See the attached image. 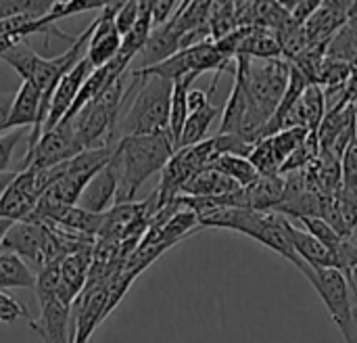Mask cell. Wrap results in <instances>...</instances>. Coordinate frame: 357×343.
Returning a JSON list of instances; mask_svg holds the SVG:
<instances>
[{
    "mask_svg": "<svg viewBox=\"0 0 357 343\" xmlns=\"http://www.w3.org/2000/svg\"><path fill=\"white\" fill-rule=\"evenodd\" d=\"M234 75L241 78L249 105L241 136L249 138L251 143H259V132L276 113V107L287 90L291 63L282 59L257 61L236 57Z\"/></svg>",
    "mask_w": 357,
    "mask_h": 343,
    "instance_id": "obj_1",
    "label": "cell"
},
{
    "mask_svg": "<svg viewBox=\"0 0 357 343\" xmlns=\"http://www.w3.org/2000/svg\"><path fill=\"white\" fill-rule=\"evenodd\" d=\"M176 153L169 132L149 134V136H123L115 143L109 166L117 178L115 205L132 203L140 187Z\"/></svg>",
    "mask_w": 357,
    "mask_h": 343,
    "instance_id": "obj_2",
    "label": "cell"
},
{
    "mask_svg": "<svg viewBox=\"0 0 357 343\" xmlns=\"http://www.w3.org/2000/svg\"><path fill=\"white\" fill-rule=\"evenodd\" d=\"M132 75V73H130ZM174 82L159 75H132L117 119L115 138L169 132Z\"/></svg>",
    "mask_w": 357,
    "mask_h": 343,
    "instance_id": "obj_3",
    "label": "cell"
},
{
    "mask_svg": "<svg viewBox=\"0 0 357 343\" xmlns=\"http://www.w3.org/2000/svg\"><path fill=\"white\" fill-rule=\"evenodd\" d=\"M126 75L128 73L115 78L102 90V94H98L88 107H84L75 117L69 119L73 124L84 149L113 147L117 143L115 128H117V119H119L126 90H128Z\"/></svg>",
    "mask_w": 357,
    "mask_h": 343,
    "instance_id": "obj_4",
    "label": "cell"
},
{
    "mask_svg": "<svg viewBox=\"0 0 357 343\" xmlns=\"http://www.w3.org/2000/svg\"><path fill=\"white\" fill-rule=\"evenodd\" d=\"M297 268L320 295L345 343H357V323L347 277L339 268H312L303 262H299Z\"/></svg>",
    "mask_w": 357,
    "mask_h": 343,
    "instance_id": "obj_5",
    "label": "cell"
},
{
    "mask_svg": "<svg viewBox=\"0 0 357 343\" xmlns=\"http://www.w3.org/2000/svg\"><path fill=\"white\" fill-rule=\"evenodd\" d=\"M215 157H218V151H215L213 138H207L192 147L178 149L172 155V159L165 163V168L161 170V180L155 191L159 212L167 207L169 203H174L180 197L186 182L199 172H203L205 168H209Z\"/></svg>",
    "mask_w": 357,
    "mask_h": 343,
    "instance_id": "obj_6",
    "label": "cell"
},
{
    "mask_svg": "<svg viewBox=\"0 0 357 343\" xmlns=\"http://www.w3.org/2000/svg\"><path fill=\"white\" fill-rule=\"evenodd\" d=\"M84 151L82 140L77 138V132L71 122L63 119L52 130L42 132L36 147L25 153L23 170H50L56 166H63L65 161L73 159Z\"/></svg>",
    "mask_w": 357,
    "mask_h": 343,
    "instance_id": "obj_7",
    "label": "cell"
},
{
    "mask_svg": "<svg viewBox=\"0 0 357 343\" xmlns=\"http://www.w3.org/2000/svg\"><path fill=\"white\" fill-rule=\"evenodd\" d=\"M40 316L29 321V329L44 343H71V306L63 304L54 291L36 289Z\"/></svg>",
    "mask_w": 357,
    "mask_h": 343,
    "instance_id": "obj_8",
    "label": "cell"
},
{
    "mask_svg": "<svg viewBox=\"0 0 357 343\" xmlns=\"http://www.w3.org/2000/svg\"><path fill=\"white\" fill-rule=\"evenodd\" d=\"M119 6L121 2H107V6L98 13L94 21V29L86 46V59L92 63L94 69L111 63L121 48V34L115 25V13Z\"/></svg>",
    "mask_w": 357,
    "mask_h": 343,
    "instance_id": "obj_9",
    "label": "cell"
},
{
    "mask_svg": "<svg viewBox=\"0 0 357 343\" xmlns=\"http://www.w3.org/2000/svg\"><path fill=\"white\" fill-rule=\"evenodd\" d=\"M27 126H31V132H29V138H27V151L25 153H29L36 147V143L40 140L44 122H42V96H40V90L33 84L23 82L17 88V92L13 94L6 128L17 130V128H27Z\"/></svg>",
    "mask_w": 357,
    "mask_h": 343,
    "instance_id": "obj_10",
    "label": "cell"
},
{
    "mask_svg": "<svg viewBox=\"0 0 357 343\" xmlns=\"http://www.w3.org/2000/svg\"><path fill=\"white\" fill-rule=\"evenodd\" d=\"M94 71V67H92V63L84 57L61 82H59V86H56V90H54V94H52V98H50V109H48V117H46V124H44V130L42 132H46V130H52L59 122H63L65 119V115L69 113V109L73 107V103H75V98H77V94H79V90H82V86H84V82L90 78V73Z\"/></svg>",
    "mask_w": 357,
    "mask_h": 343,
    "instance_id": "obj_11",
    "label": "cell"
},
{
    "mask_svg": "<svg viewBox=\"0 0 357 343\" xmlns=\"http://www.w3.org/2000/svg\"><path fill=\"white\" fill-rule=\"evenodd\" d=\"M90 266H92V247L75 251V254H71L59 262L56 298L63 304L73 306V302L82 295V291L88 283Z\"/></svg>",
    "mask_w": 357,
    "mask_h": 343,
    "instance_id": "obj_12",
    "label": "cell"
},
{
    "mask_svg": "<svg viewBox=\"0 0 357 343\" xmlns=\"http://www.w3.org/2000/svg\"><path fill=\"white\" fill-rule=\"evenodd\" d=\"M351 2H341V0H328L322 2L320 8L310 17V21L303 25L307 44H328V40L345 27L347 23V13H349Z\"/></svg>",
    "mask_w": 357,
    "mask_h": 343,
    "instance_id": "obj_13",
    "label": "cell"
},
{
    "mask_svg": "<svg viewBox=\"0 0 357 343\" xmlns=\"http://www.w3.org/2000/svg\"><path fill=\"white\" fill-rule=\"evenodd\" d=\"M115 195H117V178L113 168L107 163L100 172H96L90 178L75 205L94 216H105L115 207Z\"/></svg>",
    "mask_w": 357,
    "mask_h": 343,
    "instance_id": "obj_14",
    "label": "cell"
},
{
    "mask_svg": "<svg viewBox=\"0 0 357 343\" xmlns=\"http://www.w3.org/2000/svg\"><path fill=\"white\" fill-rule=\"evenodd\" d=\"M180 34L174 31V27L169 23L155 27L144 44V48L140 50V67L138 69H149L155 67L163 61H167L169 57H174L176 52H180Z\"/></svg>",
    "mask_w": 357,
    "mask_h": 343,
    "instance_id": "obj_15",
    "label": "cell"
},
{
    "mask_svg": "<svg viewBox=\"0 0 357 343\" xmlns=\"http://www.w3.org/2000/svg\"><path fill=\"white\" fill-rule=\"evenodd\" d=\"M247 207L255 212H276L284 199V176H259L253 184L245 187Z\"/></svg>",
    "mask_w": 357,
    "mask_h": 343,
    "instance_id": "obj_16",
    "label": "cell"
},
{
    "mask_svg": "<svg viewBox=\"0 0 357 343\" xmlns=\"http://www.w3.org/2000/svg\"><path fill=\"white\" fill-rule=\"evenodd\" d=\"M291 241H293V249L299 262L312 268H337L335 254L326 245H322L318 239H314L310 233L295 226L293 222H291Z\"/></svg>",
    "mask_w": 357,
    "mask_h": 343,
    "instance_id": "obj_17",
    "label": "cell"
},
{
    "mask_svg": "<svg viewBox=\"0 0 357 343\" xmlns=\"http://www.w3.org/2000/svg\"><path fill=\"white\" fill-rule=\"evenodd\" d=\"M238 187L232 178L224 176L222 172L213 170V168H205L203 172H199L197 176H192L186 187L182 189L180 195L184 197H226L236 193Z\"/></svg>",
    "mask_w": 357,
    "mask_h": 343,
    "instance_id": "obj_18",
    "label": "cell"
},
{
    "mask_svg": "<svg viewBox=\"0 0 357 343\" xmlns=\"http://www.w3.org/2000/svg\"><path fill=\"white\" fill-rule=\"evenodd\" d=\"M36 289V272L15 254H0V291Z\"/></svg>",
    "mask_w": 357,
    "mask_h": 343,
    "instance_id": "obj_19",
    "label": "cell"
},
{
    "mask_svg": "<svg viewBox=\"0 0 357 343\" xmlns=\"http://www.w3.org/2000/svg\"><path fill=\"white\" fill-rule=\"evenodd\" d=\"M280 54L282 50H280L276 34L266 27H249V34L245 36L241 50H238V57L257 59V61L280 59Z\"/></svg>",
    "mask_w": 357,
    "mask_h": 343,
    "instance_id": "obj_20",
    "label": "cell"
},
{
    "mask_svg": "<svg viewBox=\"0 0 357 343\" xmlns=\"http://www.w3.org/2000/svg\"><path fill=\"white\" fill-rule=\"evenodd\" d=\"M247 109H249V105H247V94H245L243 82L238 75H234V86H232V92L224 107V115H222L218 134H241L245 117H247Z\"/></svg>",
    "mask_w": 357,
    "mask_h": 343,
    "instance_id": "obj_21",
    "label": "cell"
},
{
    "mask_svg": "<svg viewBox=\"0 0 357 343\" xmlns=\"http://www.w3.org/2000/svg\"><path fill=\"white\" fill-rule=\"evenodd\" d=\"M197 80V75H188L182 78L178 82H174V92H172V105H169V136L174 140V149L178 151V143H180V134L184 130V124L188 119V105H186V96L190 92L192 82Z\"/></svg>",
    "mask_w": 357,
    "mask_h": 343,
    "instance_id": "obj_22",
    "label": "cell"
},
{
    "mask_svg": "<svg viewBox=\"0 0 357 343\" xmlns=\"http://www.w3.org/2000/svg\"><path fill=\"white\" fill-rule=\"evenodd\" d=\"M220 109L211 103L203 105L201 109L188 113V119L184 124V130L180 134V143H178V149H184V147H192V145H199L203 140H207V132H209V126L213 124V119L218 117Z\"/></svg>",
    "mask_w": 357,
    "mask_h": 343,
    "instance_id": "obj_23",
    "label": "cell"
},
{
    "mask_svg": "<svg viewBox=\"0 0 357 343\" xmlns=\"http://www.w3.org/2000/svg\"><path fill=\"white\" fill-rule=\"evenodd\" d=\"M209 168H213V170L222 172L224 176L232 178V180H234L238 187H243V189H245V187H249V184H253V182L259 178L257 170L251 166V161H249L247 157H236V155H218Z\"/></svg>",
    "mask_w": 357,
    "mask_h": 343,
    "instance_id": "obj_24",
    "label": "cell"
},
{
    "mask_svg": "<svg viewBox=\"0 0 357 343\" xmlns=\"http://www.w3.org/2000/svg\"><path fill=\"white\" fill-rule=\"evenodd\" d=\"M303 109H305V119H307V130L312 134H318V128L326 115V96H324V88H320L318 84H310L301 96Z\"/></svg>",
    "mask_w": 357,
    "mask_h": 343,
    "instance_id": "obj_25",
    "label": "cell"
},
{
    "mask_svg": "<svg viewBox=\"0 0 357 343\" xmlns=\"http://www.w3.org/2000/svg\"><path fill=\"white\" fill-rule=\"evenodd\" d=\"M236 29L234 19V2H211L209 10V31L213 42L232 34Z\"/></svg>",
    "mask_w": 357,
    "mask_h": 343,
    "instance_id": "obj_26",
    "label": "cell"
},
{
    "mask_svg": "<svg viewBox=\"0 0 357 343\" xmlns=\"http://www.w3.org/2000/svg\"><path fill=\"white\" fill-rule=\"evenodd\" d=\"M307 136H310V130H305V128H287V130H280L274 136H270V143H272V149H274L278 161L284 163L305 143Z\"/></svg>",
    "mask_w": 357,
    "mask_h": 343,
    "instance_id": "obj_27",
    "label": "cell"
},
{
    "mask_svg": "<svg viewBox=\"0 0 357 343\" xmlns=\"http://www.w3.org/2000/svg\"><path fill=\"white\" fill-rule=\"evenodd\" d=\"M247 159L251 161V166L257 170L259 176H276V174H280L282 163L278 161L270 138H264V140L255 143V147H253V151L249 153Z\"/></svg>",
    "mask_w": 357,
    "mask_h": 343,
    "instance_id": "obj_28",
    "label": "cell"
},
{
    "mask_svg": "<svg viewBox=\"0 0 357 343\" xmlns=\"http://www.w3.org/2000/svg\"><path fill=\"white\" fill-rule=\"evenodd\" d=\"M301 226H303V231L305 233H310L314 239H318L322 245H326L333 254H335V249L341 245V241H343V237L328 224V222H324L322 218H318V216H301V218H295ZM293 222V220H291Z\"/></svg>",
    "mask_w": 357,
    "mask_h": 343,
    "instance_id": "obj_29",
    "label": "cell"
},
{
    "mask_svg": "<svg viewBox=\"0 0 357 343\" xmlns=\"http://www.w3.org/2000/svg\"><path fill=\"white\" fill-rule=\"evenodd\" d=\"M107 6V0H52L50 10L46 13V17L56 23L63 17L69 15H77V13H88V10H102Z\"/></svg>",
    "mask_w": 357,
    "mask_h": 343,
    "instance_id": "obj_30",
    "label": "cell"
},
{
    "mask_svg": "<svg viewBox=\"0 0 357 343\" xmlns=\"http://www.w3.org/2000/svg\"><path fill=\"white\" fill-rule=\"evenodd\" d=\"M23 134H25V128H17V130H8L0 134V176L8 172L10 161H13V151L23 138Z\"/></svg>",
    "mask_w": 357,
    "mask_h": 343,
    "instance_id": "obj_31",
    "label": "cell"
},
{
    "mask_svg": "<svg viewBox=\"0 0 357 343\" xmlns=\"http://www.w3.org/2000/svg\"><path fill=\"white\" fill-rule=\"evenodd\" d=\"M19 319H29L27 308L21 302H17L15 298H10L8 293L0 291V323L13 325Z\"/></svg>",
    "mask_w": 357,
    "mask_h": 343,
    "instance_id": "obj_32",
    "label": "cell"
},
{
    "mask_svg": "<svg viewBox=\"0 0 357 343\" xmlns=\"http://www.w3.org/2000/svg\"><path fill=\"white\" fill-rule=\"evenodd\" d=\"M138 10H140V0H128L121 2V6L115 13V25L121 34V38L134 27L136 19H138Z\"/></svg>",
    "mask_w": 357,
    "mask_h": 343,
    "instance_id": "obj_33",
    "label": "cell"
},
{
    "mask_svg": "<svg viewBox=\"0 0 357 343\" xmlns=\"http://www.w3.org/2000/svg\"><path fill=\"white\" fill-rule=\"evenodd\" d=\"M180 2L178 0H151V19H153V29L161 27L172 21L176 15Z\"/></svg>",
    "mask_w": 357,
    "mask_h": 343,
    "instance_id": "obj_34",
    "label": "cell"
},
{
    "mask_svg": "<svg viewBox=\"0 0 357 343\" xmlns=\"http://www.w3.org/2000/svg\"><path fill=\"white\" fill-rule=\"evenodd\" d=\"M209 103V94L205 90H199V88H190L188 96H186V105H188V113L201 109L203 105Z\"/></svg>",
    "mask_w": 357,
    "mask_h": 343,
    "instance_id": "obj_35",
    "label": "cell"
},
{
    "mask_svg": "<svg viewBox=\"0 0 357 343\" xmlns=\"http://www.w3.org/2000/svg\"><path fill=\"white\" fill-rule=\"evenodd\" d=\"M341 166H343V172L345 174H357V138L349 145V149H347Z\"/></svg>",
    "mask_w": 357,
    "mask_h": 343,
    "instance_id": "obj_36",
    "label": "cell"
},
{
    "mask_svg": "<svg viewBox=\"0 0 357 343\" xmlns=\"http://www.w3.org/2000/svg\"><path fill=\"white\" fill-rule=\"evenodd\" d=\"M10 103H13V94H6V92H2V94H0V134L8 132L6 124H8Z\"/></svg>",
    "mask_w": 357,
    "mask_h": 343,
    "instance_id": "obj_37",
    "label": "cell"
},
{
    "mask_svg": "<svg viewBox=\"0 0 357 343\" xmlns=\"http://www.w3.org/2000/svg\"><path fill=\"white\" fill-rule=\"evenodd\" d=\"M19 42H25V40L19 38V36H0V54L6 52L8 48H13L15 44H19Z\"/></svg>",
    "mask_w": 357,
    "mask_h": 343,
    "instance_id": "obj_38",
    "label": "cell"
},
{
    "mask_svg": "<svg viewBox=\"0 0 357 343\" xmlns=\"http://www.w3.org/2000/svg\"><path fill=\"white\" fill-rule=\"evenodd\" d=\"M13 224H15V222L0 218V247H2V241H4V237H6V233H8V228H10Z\"/></svg>",
    "mask_w": 357,
    "mask_h": 343,
    "instance_id": "obj_39",
    "label": "cell"
},
{
    "mask_svg": "<svg viewBox=\"0 0 357 343\" xmlns=\"http://www.w3.org/2000/svg\"><path fill=\"white\" fill-rule=\"evenodd\" d=\"M345 239H347V243H349V245H351V247L357 251V224L351 228V231H349V235H347Z\"/></svg>",
    "mask_w": 357,
    "mask_h": 343,
    "instance_id": "obj_40",
    "label": "cell"
},
{
    "mask_svg": "<svg viewBox=\"0 0 357 343\" xmlns=\"http://www.w3.org/2000/svg\"><path fill=\"white\" fill-rule=\"evenodd\" d=\"M356 138H357V115H356Z\"/></svg>",
    "mask_w": 357,
    "mask_h": 343,
    "instance_id": "obj_41",
    "label": "cell"
}]
</instances>
